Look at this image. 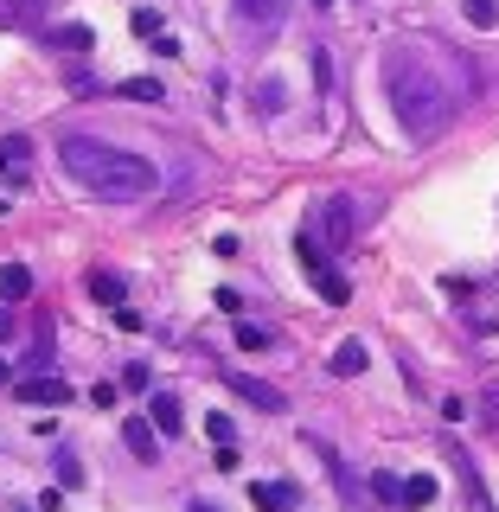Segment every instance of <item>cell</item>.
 Wrapping results in <instances>:
<instances>
[{"label":"cell","mask_w":499,"mask_h":512,"mask_svg":"<svg viewBox=\"0 0 499 512\" xmlns=\"http://www.w3.org/2000/svg\"><path fill=\"white\" fill-rule=\"evenodd\" d=\"M32 512H39V506H32Z\"/></svg>","instance_id":"obj_29"},{"label":"cell","mask_w":499,"mask_h":512,"mask_svg":"<svg viewBox=\"0 0 499 512\" xmlns=\"http://www.w3.org/2000/svg\"><path fill=\"white\" fill-rule=\"evenodd\" d=\"M205 436H212V448H237V423H231V416H205Z\"/></svg>","instance_id":"obj_13"},{"label":"cell","mask_w":499,"mask_h":512,"mask_svg":"<svg viewBox=\"0 0 499 512\" xmlns=\"http://www.w3.org/2000/svg\"><path fill=\"white\" fill-rule=\"evenodd\" d=\"M320 231H327V244H346V237L359 231V205H352L346 192H333V199L320 205Z\"/></svg>","instance_id":"obj_3"},{"label":"cell","mask_w":499,"mask_h":512,"mask_svg":"<svg viewBox=\"0 0 499 512\" xmlns=\"http://www.w3.org/2000/svg\"><path fill=\"white\" fill-rule=\"evenodd\" d=\"M429 500H436V480H429V474H410L404 480V506H429Z\"/></svg>","instance_id":"obj_15"},{"label":"cell","mask_w":499,"mask_h":512,"mask_svg":"<svg viewBox=\"0 0 499 512\" xmlns=\"http://www.w3.org/2000/svg\"><path fill=\"white\" fill-rule=\"evenodd\" d=\"M333 372H340V378H359L365 372V340H340V346H333Z\"/></svg>","instance_id":"obj_11"},{"label":"cell","mask_w":499,"mask_h":512,"mask_svg":"<svg viewBox=\"0 0 499 512\" xmlns=\"http://www.w3.org/2000/svg\"><path fill=\"white\" fill-rule=\"evenodd\" d=\"M116 96H135V103H160L167 90H160L154 77H128V84H116Z\"/></svg>","instance_id":"obj_14"},{"label":"cell","mask_w":499,"mask_h":512,"mask_svg":"<svg viewBox=\"0 0 499 512\" xmlns=\"http://www.w3.org/2000/svg\"><path fill=\"white\" fill-rule=\"evenodd\" d=\"M314 282H320V295H327V301H346V295H352V288H346L340 276H333V269H327V263H320V269H314Z\"/></svg>","instance_id":"obj_17"},{"label":"cell","mask_w":499,"mask_h":512,"mask_svg":"<svg viewBox=\"0 0 499 512\" xmlns=\"http://www.w3.org/2000/svg\"><path fill=\"white\" fill-rule=\"evenodd\" d=\"M13 397H20V404H71V384L52 378V372H32V378L13 384Z\"/></svg>","instance_id":"obj_4"},{"label":"cell","mask_w":499,"mask_h":512,"mask_svg":"<svg viewBox=\"0 0 499 512\" xmlns=\"http://www.w3.org/2000/svg\"><path fill=\"white\" fill-rule=\"evenodd\" d=\"M154 436H160V429L148 423V416H128V423H122V442H128V455H135V461H154V448H160Z\"/></svg>","instance_id":"obj_8"},{"label":"cell","mask_w":499,"mask_h":512,"mask_svg":"<svg viewBox=\"0 0 499 512\" xmlns=\"http://www.w3.org/2000/svg\"><path fill=\"white\" fill-rule=\"evenodd\" d=\"M314 7H333V0H314Z\"/></svg>","instance_id":"obj_28"},{"label":"cell","mask_w":499,"mask_h":512,"mask_svg":"<svg viewBox=\"0 0 499 512\" xmlns=\"http://www.w3.org/2000/svg\"><path fill=\"white\" fill-rule=\"evenodd\" d=\"M372 493H378V500H404V480H391V474H372Z\"/></svg>","instance_id":"obj_20"},{"label":"cell","mask_w":499,"mask_h":512,"mask_svg":"<svg viewBox=\"0 0 499 512\" xmlns=\"http://www.w3.org/2000/svg\"><path fill=\"white\" fill-rule=\"evenodd\" d=\"M461 7H468V20H474V26H493V20H499L493 0H461Z\"/></svg>","instance_id":"obj_19"},{"label":"cell","mask_w":499,"mask_h":512,"mask_svg":"<svg viewBox=\"0 0 499 512\" xmlns=\"http://www.w3.org/2000/svg\"><path fill=\"white\" fill-rule=\"evenodd\" d=\"M58 39H64V45H77V52H90V26H64Z\"/></svg>","instance_id":"obj_22"},{"label":"cell","mask_w":499,"mask_h":512,"mask_svg":"<svg viewBox=\"0 0 499 512\" xmlns=\"http://www.w3.org/2000/svg\"><path fill=\"white\" fill-rule=\"evenodd\" d=\"M244 13H250V20H263V13H269V0H244Z\"/></svg>","instance_id":"obj_24"},{"label":"cell","mask_w":499,"mask_h":512,"mask_svg":"<svg viewBox=\"0 0 499 512\" xmlns=\"http://www.w3.org/2000/svg\"><path fill=\"white\" fill-rule=\"evenodd\" d=\"M250 500L263 506V512H295L301 506V487H288V480H256Z\"/></svg>","instance_id":"obj_7"},{"label":"cell","mask_w":499,"mask_h":512,"mask_svg":"<svg viewBox=\"0 0 499 512\" xmlns=\"http://www.w3.org/2000/svg\"><path fill=\"white\" fill-rule=\"evenodd\" d=\"M148 423L160 429V436H180V423H186V416H180V397H173V391H154V404H148Z\"/></svg>","instance_id":"obj_9"},{"label":"cell","mask_w":499,"mask_h":512,"mask_svg":"<svg viewBox=\"0 0 499 512\" xmlns=\"http://www.w3.org/2000/svg\"><path fill=\"white\" fill-rule=\"evenodd\" d=\"M122 384H128V391H148L154 372H148V365H122Z\"/></svg>","instance_id":"obj_21"},{"label":"cell","mask_w":499,"mask_h":512,"mask_svg":"<svg viewBox=\"0 0 499 512\" xmlns=\"http://www.w3.org/2000/svg\"><path fill=\"white\" fill-rule=\"evenodd\" d=\"M186 512H218V506H212V500H192V506H186Z\"/></svg>","instance_id":"obj_26"},{"label":"cell","mask_w":499,"mask_h":512,"mask_svg":"<svg viewBox=\"0 0 499 512\" xmlns=\"http://www.w3.org/2000/svg\"><path fill=\"white\" fill-rule=\"evenodd\" d=\"M7 7H13V13H20V20L32 26V20H39V13H45V0H7Z\"/></svg>","instance_id":"obj_23"},{"label":"cell","mask_w":499,"mask_h":512,"mask_svg":"<svg viewBox=\"0 0 499 512\" xmlns=\"http://www.w3.org/2000/svg\"><path fill=\"white\" fill-rule=\"evenodd\" d=\"M52 468H58V487H64V493H71V487H84V468H77V455H64V448H58V461H52Z\"/></svg>","instance_id":"obj_16"},{"label":"cell","mask_w":499,"mask_h":512,"mask_svg":"<svg viewBox=\"0 0 499 512\" xmlns=\"http://www.w3.org/2000/svg\"><path fill=\"white\" fill-rule=\"evenodd\" d=\"M0 340H13V314L7 308H0Z\"/></svg>","instance_id":"obj_25"},{"label":"cell","mask_w":499,"mask_h":512,"mask_svg":"<svg viewBox=\"0 0 499 512\" xmlns=\"http://www.w3.org/2000/svg\"><path fill=\"white\" fill-rule=\"evenodd\" d=\"M26 173H32V141L26 135H0V180L20 186Z\"/></svg>","instance_id":"obj_6"},{"label":"cell","mask_w":499,"mask_h":512,"mask_svg":"<svg viewBox=\"0 0 499 512\" xmlns=\"http://www.w3.org/2000/svg\"><path fill=\"white\" fill-rule=\"evenodd\" d=\"M384 96H391L397 128H404L410 141H436L442 128H448V116H455L448 84L416 52H391V58H384Z\"/></svg>","instance_id":"obj_2"},{"label":"cell","mask_w":499,"mask_h":512,"mask_svg":"<svg viewBox=\"0 0 499 512\" xmlns=\"http://www.w3.org/2000/svg\"><path fill=\"white\" fill-rule=\"evenodd\" d=\"M237 346H244V352H263V346H269V333H263V327H250V320H237Z\"/></svg>","instance_id":"obj_18"},{"label":"cell","mask_w":499,"mask_h":512,"mask_svg":"<svg viewBox=\"0 0 499 512\" xmlns=\"http://www.w3.org/2000/svg\"><path fill=\"white\" fill-rule=\"evenodd\" d=\"M224 384H231L244 404H256V410H288V397L276 391V384H263V378H250V372H224Z\"/></svg>","instance_id":"obj_5"},{"label":"cell","mask_w":499,"mask_h":512,"mask_svg":"<svg viewBox=\"0 0 499 512\" xmlns=\"http://www.w3.org/2000/svg\"><path fill=\"white\" fill-rule=\"evenodd\" d=\"M0 384H7V359H0Z\"/></svg>","instance_id":"obj_27"},{"label":"cell","mask_w":499,"mask_h":512,"mask_svg":"<svg viewBox=\"0 0 499 512\" xmlns=\"http://www.w3.org/2000/svg\"><path fill=\"white\" fill-rule=\"evenodd\" d=\"M58 160L64 173H71L84 192H96V199L109 205H128V199H148V192L160 186L154 160L128 154V148H109V141H90V135H64L58 141Z\"/></svg>","instance_id":"obj_1"},{"label":"cell","mask_w":499,"mask_h":512,"mask_svg":"<svg viewBox=\"0 0 499 512\" xmlns=\"http://www.w3.org/2000/svg\"><path fill=\"white\" fill-rule=\"evenodd\" d=\"M26 295H32V269L26 263H0V301L13 308V301H26Z\"/></svg>","instance_id":"obj_10"},{"label":"cell","mask_w":499,"mask_h":512,"mask_svg":"<svg viewBox=\"0 0 499 512\" xmlns=\"http://www.w3.org/2000/svg\"><path fill=\"white\" fill-rule=\"evenodd\" d=\"M90 295H96V301H103V308H122V295H128V282H122V276H109V269H96V276H90Z\"/></svg>","instance_id":"obj_12"}]
</instances>
